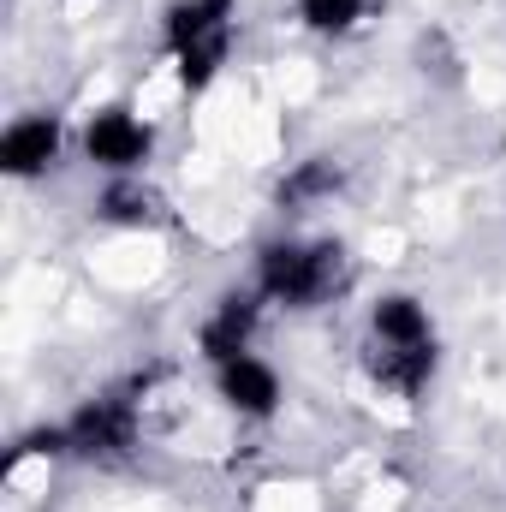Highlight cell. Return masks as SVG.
<instances>
[{
    "mask_svg": "<svg viewBox=\"0 0 506 512\" xmlns=\"http://www.w3.org/2000/svg\"><path fill=\"white\" fill-rule=\"evenodd\" d=\"M376 334L387 346H429V316L417 298H381L376 304Z\"/></svg>",
    "mask_w": 506,
    "mask_h": 512,
    "instance_id": "obj_8",
    "label": "cell"
},
{
    "mask_svg": "<svg viewBox=\"0 0 506 512\" xmlns=\"http://www.w3.org/2000/svg\"><path fill=\"white\" fill-rule=\"evenodd\" d=\"M221 387H227V399H233L239 411H251V417H268V411H274V399H280L274 370H268V364H256V358H233V364L221 370Z\"/></svg>",
    "mask_w": 506,
    "mask_h": 512,
    "instance_id": "obj_5",
    "label": "cell"
},
{
    "mask_svg": "<svg viewBox=\"0 0 506 512\" xmlns=\"http://www.w3.org/2000/svg\"><path fill=\"white\" fill-rule=\"evenodd\" d=\"M340 185V167L334 161H304L286 185H280V203H304V197H322V191H334Z\"/></svg>",
    "mask_w": 506,
    "mask_h": 512,
    "instance_id": "obj_10",
    "label": "cell"
},
{
    "mask_svg": "<svg viewBox=\"0 0 506 512\" xmlns=\"http://www.w3.org/2000/svg\"><path fill=\"white\" fill-rule=\"evenodd\" d=\"M251 322H256L251 298H221L215 322L203 328V352H209V358H221V364H233V358H239V346H245V334H251Z\"/></svg>",
    "mask_w": 506,
    "mask_h": 512,
    "instance_id": "obj_6",
    "label": "cell"
},
{
    "mask_svg": "<svg viewBox=\"0 0 506 512\" xmlns=\"http://www.w3.org/2000/svg\"><path fill=\"white\" fill-rule=\"evenodd\" d=\"M54 149H60V126L54 120H18V126L6 131V143H0V161H6V173H42L48 161H54Z\"/></svg>",
    "mask_w": 506,
    "mask_h": 512,
    "instance_id": "obj_4",
    "label": "cell"
},
{
    "mask_svg": "<svg viewBox=\"0 0 506 512\" xmlns=\"http://www.w3.org/2000/svg\"><path fill=\"white\" fill-rule=\"evenodd\" d=\"M143 209H149V203H143L137 191H108V215H114V221H137Z\"/></svg>",
    "mask_w": 506,
    "mask_h": 512,
    "instance_id": "obj_13",
    "label": "cell"
},
{
    "mask_svg": "<svg viewBox=\"0 0 506 512\" xmlns=\"http://www.w3.org/2000/svg\"><path fill=\"white\" fill-rule=\"evenodd\" d=\"M358 6H364V0H304V18H310L316 30H346V24L358 18Z\"/></svg>",
    "mask_w": 506,
    "mask_h": 512,
    "instance_id": "obj_12",
    "label": "cell"
},
{
    "mask_svg": "<svg viewBox=\"0 0 506 512\" xmlns=\"http://www.w3.org/2000/svg\"><path fill=\"white\" fill-rule=\"evenodd\" d=\"M221 54H227V30H221V36H203V42H191V48H179V72H185V84H209L215 66H221Z\"/></svg>",
    "mask_w": 506,
    "mask_h": 512,
    "instance_id": "obj_11",
    "label": "cell"
},
{
    "mask_svg": "<svg viewBox=\"0 0 506 512\" xmlns=\"http://www.w3.org/2000/svg\"><path fill=\"white\" fill-rule=\"evenodd\" d=\"M227 12H233V0H179V6L167 12L173 48H191V42H203V36H221V30H227Z\"/></svg>",
    "mask_w": 506,
    "mask_h": 512,
    "instance_id": "obj_7",
    "label": "cell"
},
{
    "mask_svg": "<svg viewBox=\"0 0 506 512\" xmlns=\"http://www.w3.org/2000/svg\"><path fill=\"white\" fill-rule=\"evenodd\" d=\"M340 280V251L334 245H274L262 251V286L286 304H316Z\"/></svg>",
    "mask_w": 506,
    "mask_h": 512,
    "instance_id": "obj_1",
    "label": "cell"
},
{
    "mask_svg": "<svg viewBox=\"0 0 506 512\" xmlns=\"http://www.w3.org/2000/svg\"><path fill=\"white\" fill-rule=\"evenodd\" d=\"M90 161H102V167H137L143 155H149V131L131 120L126 108H108V114H96V126H90Z\"/></svg>",
    "mask_w": 506,
    "mask_h": 512,
    "instance_id": "obj_3",
    "label": "cell"
},
{
    "mask_svg": "<svg viewBox=\"0 0 506 512\" xmlns=\"http://www.w3.org/2000/svg\"><path fill=\"white\" fill-rule=\"evenodd\" d=\"M370 370H376L381 382H393L399 393H417V387L429 382V370H435V352L429 346H387L370 358Z\"/></svg>",
    "mask_w": 506,
    "mask_h": 512,
    "instance_id": "obj_9",
    "label": "cell"
},
{
    "mask_svg": "<svg viewBox=\"0 0 506 512\" xmlns=\"http://www.w3.org/2000/svg\"><path fill=\"white\" fill-rule=\"evenodd\" d=\"M66 441H72L78 453H90V459L131 447V399H96V405H84V411L72 417Z\"/></svg>",
    "mask_w": 506,
    "mask_h": 512,
    "instance_id": "obj_2",
    "label": "cell"
}]
</instances>
